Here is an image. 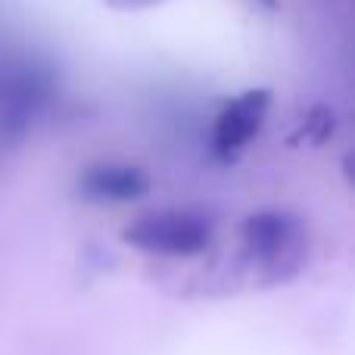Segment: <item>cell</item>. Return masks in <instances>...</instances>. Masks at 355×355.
I'll return each instance as SVG.
<instances>
[{"instance_id":"obj_2","label":"cell","mask_w":355,"mask_h":355,"mask_svg":"<svg viewBox=\"0 0 355 355\" xmlns=\"http://www.w3.org/2000/svg\"><path fill=\"white\" fill-rule=\"evenodd\" d=\"M16 47H19V44L10 41V37L0 31V75H3V69H6V62H10V56L16 53Z\"/></svg>"},{"instance_id":"obj_4","label":"cell","mask_w":355,"mask_h":355,"mask_svg":"<svg viewBox=\"0 0 355 355\" xmlns=\"http://www.w3.org/2000/svg\"><path fill=\"white\" fill-rule=\"evenodd\" d=\"M349 172H352V175H355V153H352V156H349Z\"/></svg>"},{"instance_id":"obj_3","label":"cell","mask_w":355,"mask_h":355,"mask_svg":"<svg viewBox=\"0 0 355 355\" xmlns=\"http://www.w3.org/2000/svg\"><path fill=\"white\" fill-rule=\"evenodd\" d=\"M252 3H259V6H275V0H252Z\"/></svg>"},{"instance_id":"obj_1","label":"cell","mask_w":355,"mask_h":355,"mask_svg":"<svg viewBox=\"0 0 355 355\" xmlns=\"http://www.w3.org/2000/svg\"><path fill=\"white\" fill-rule=\"evenodd\" d=\"M268 94L265 91H246L237 100L225 106L218 112L212 125V144L221 153H234V150H243L252 137L262 131L265 116H268Z\"/></svg>"}]
</instances>
